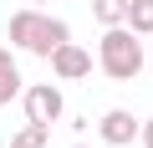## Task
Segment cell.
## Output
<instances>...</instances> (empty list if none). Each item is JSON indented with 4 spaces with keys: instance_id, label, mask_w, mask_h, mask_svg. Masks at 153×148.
<instances>
[{
    "instance_id": "8",
    "label": "cell",
    "mask_w": 153,
    "mask_h": 148,
    "mask_svg": "<svg viewBox=\"0 0 153 148\" xmlns=\"http://www.w3.org/2000/svg\"><path fill=\"white\" fill-rule=\"evenodd\" d=\"M128 26L133 31H153V0H128Z\"/></svg>"
},
{
    "instance_id": "4",
    "label": "cell",
    "mask_w": 153,
    "mask_h": 148,
    "mask_svg": "<svg viewBox=\"0 0 153 148\" xmlns=\"http://www.w3.org/2000/svg\"><path fill=\"white\" fill-rule=\"evenodd\" d=\"M51 66H56V77H87V71H92V56L82 51V46H56L51 51Z\"/></svg>"
},
{
    "instance_id": "1",
    "label": "cell",
    "mask_w": 153,
    "mask_h": 148,
    "mask_svg": "<svg viewBox=\"0 0 153 148\" xmlns=\"http://www.w3.org/2000/svg\"><path fill=\"white\" fill-rule=\"evenodd\" d=\"M10 41H16V46H26V51H41V56H51V51H56V46H66L71 36H66V26H61L56 16L21 10V16H10Z\"/></svg>"
},
{
    "instance_id": "7",
    "label": "cell",
    "mask_w": 153,
    "mask_h": 148,
    "mask_svg": "<svg viewBox=\"0 0 153 148\" xmlns=\"http://www.w3.org/2000/svg\"><path fill=\"white\" fill-rule=\"evenodd\" d=\"M92 16L102 26H117V21H128V0H92Z\"/></svg>"
},
{
    "instance_id": "11",
    "label": "cell",
    "mask_w": 153,
    "mask_h": 148,
    "mask_svg": "<svg viewBox=\"0 0 153 148\" xmlns=\"http://www.w3.org/2000/svg\"><path fill=\"white\" fill-rule=\"evenodd\" d=\"M31 5H46V0H31Z\"/></svg>"
},
{
    "instance_id": "10",
    "label": "cell",
    "mask_w": 153,
    "mask_h": 148,
    "mask_svg": "<svg viewBox=\"0 0 153 148\" xmlns=\"http://www.w3.org/2000/svg\"><path fill=\"white\" fill-rule=\"evenodd\" d=\"M143 143H148V148H153V118H148V128H143Z\"/></svg>"
},
{
    "instance_id": "2",
    "label": "cell",
    "mask_w": 153,
    "mask_h": 148,
    "mask_svg": "<svg viewBox=\"0 0 153 148\" xmlns=\"http://www.w3.org/2000/svg\"><path fill=\"white\" fill-rule=\"evenodd\" d=\"M102 71H107V77H117V82H128V77H138V71H143L138 31H117V26H107V36H102Z\"/></svg>"
},
{
    "instance_id": "3",
    "label": "cell",
    "mask_w": 153,
    "mask_h": 148,
    "mask_svg": "<svg viewBox=\"0 0 153 148\" xmlns=\"http://www.w3.org/2000/svg\"><path fill=\"white\" fill-rule=\"evenodd\" d=\"M26 107H31V123H56L61 118V92L56 87H26Z\"/></svg>"
},
{
    "instance_id": "6",
    "label": "cell",
    "mask_w": 153,
    "mask_h": 148,
    "mask_svg": "<svg viewBox=\"0 0 153 148\" xmlns=\"http://www.w3.org/2000/svg\"><path fill=\"white\" fill-rule=\"evenodd\" d=\"M16 92H21V71H16V56H10V51H0V107H5V102H16Z\"/></svg>"
},
{
    "instance_id": "5",
    "label": "cell",
    "mask_w": 153,
    "mask_h": 148,
    "mask_svg": "<svg viewBox=\"0 0 153 148\" xmlns=\"http://www.w3.org/2000/svg\"><path fill=\"white\" fill-rule=\"evenodd\" d=\"M138 133H143V128H138L133 112H107V118H102V138H107V143H133Z\"/></svg>"
},
{
    "instance_id": "9",
    "label": "cell",
    "mask_w": 153,
    "mask_h": 148,
    "mask_svg": "<svg viewBox=\"0 0 153 148\" xmlns=\"http://www.w3.org/2000/svg\"><path fill=\"white\" fill-rule=\"evenodd\" d=\"M10 148H46V123H31L10 138Z\"/></svg>"
}]
</instances>
